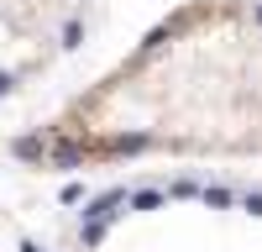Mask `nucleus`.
Wrapping results in <instances>:
<instances>
[{
	"label": "nucleus",
	"mask_w": 262,
	"mask_h": 252,
	"mask_svg": "<svg viewBox=\"0 0 262 252\" xmlns=\"http://www.w3.org/2000/svg\"><path fill=\"white\" fill-rule=\"evenodd\" d=\"M53 158H58V163H79V147H74V142H58Z\"/></svg>",
	"instance_id": "nucleus-1"
}]
</instances>
